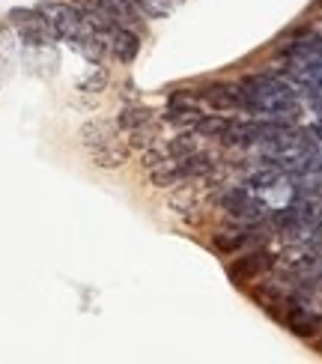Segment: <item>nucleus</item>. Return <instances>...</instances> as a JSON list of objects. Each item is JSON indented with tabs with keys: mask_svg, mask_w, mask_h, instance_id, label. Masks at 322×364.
<instances>
[{
	"mask_svg": "<svg viewBox=\"0 0 322 364\" xmlns=\"http://www.w3.org/2000/svg\"><path fill=\"white\" fill-rule=\"evenodd\" d=\"M239 87H242V99H245V114L296 123L301 93L284 75L257 72V75H248L245 81H239Z\"/></svg>",
	"mask_w": 322,
	"mask_h": 364,
	"instance_id": "1",
	"label": "nucleus"
},
{
	"mask_svg": "<svg viewBox=\"0 0 322 364\" xmlns=\"http://www.w3.org/2000/svg\"><path fill=\"white\" fill-rule=\"evenodd\" d=\"M39 9H42L45 18H48L57 39H66L72 48H78L87 60L99 63L102 54L107 51V45H104L102 33L90 24V18L72 4V0H45Z\"/></svg>",
	"mask_w": 322,
	"mask_h": 364,
	"instance_id": "2",
	"label": "nucleus"
},
{
	"mask_svg": "<svg viewBox=\"0 0 322 364\" xmlns=\"http://www.w3.org/2000/svg\"><path fill=\"white\" fill-rule=\"evenodd\" d=\"M78 134H81V146L87 149V156H90V161H93L96 168L117 171L132 156V146L122 141L119 126L111 123V119H102V117L87 119Z\"/></svg>",
	"mask_w": 322,
	"mask_h": 364,
	"instance_id": "3",
	"label": "nucleus"
},
{
	"mask_svg": "<svg viewBox=\"0 0 322 364\" xmlns=\"http://www.w3.org/2000/svg\"><path fill=\"white\" fill-rule=\"evenodd\" d=\"M218 206L227 212V218L233 224L251 227V224H263L269 218V203L263 197H257L248 186H221L218 191Z\"/></svg>",
	"mask_w": 322,
	"mask_h": 364,
	"instance_id": "4",
	"label": "nucleus"
},
{
	"mask_svg": "<svg viewBox=\"0 0 322 364\" xmlns=\"http://www.w3.org/2000/svg\"><path fill=\"white\" fill-rule=\"evenodd\" d=\"M274 260H278V254H272L266 245L245 248L242 257H236V260L227 263V275H230V281H236V284L263 281L266 275L274 272Z\"/></svg>",
	"mask_w": 322,
	"mask_h": 364,
	"instance_id": "5",
	"label": "nucleus"
},
{
	"mask_svg": "<svg viewBox=\"0 0 322 364\" xmlns=\"http://www.w3.org/2000/svg\"><path fill=\"white\" fill-rule=\"evenodd\" d=\"M9 24L15 27V33L21 36V42L36 45V48H45L57 39V33L51 30L48 18L42 15V9H27V6H15L9 9Z\"/></svg>",
	"mask_w": 322,
	"mask_h": 364,
	"instance_id": "6",
	"label": "nucleus"
},
{
	"mask_svg": "<svg viewBox=\"0 0 322 364\" xmlns=\"http://www.w3.org/2000/svg\"><path fill=\"white\" fill-rule=\"evenodd\" d=\"M194 96L200 105H206L209 111H221V114H245V99H242V87L230 84V81H209L200 90H194Z\"/></svg>",
	"mask_w": 322,
	"mask_h": 364,
	"instance_id": "7",
	"label": "nucleus"
},
{
	"mask_svg": "<svg viewBox=\"0 0 322 364\" xmlns=\"http://www.w3.org/2000/svg\"><path fill=\"white\" fill-rule=\"evenodd\" d=\"M104 45L119 63H134L137 54H141V36H137L129 24H114L104 33Z\"/></svg>",
	"mask_w": 322,
	"mask_h": 364,
	"instance_id": "8",
	"label": "nucleus"
},
{
	"mask_svg": "<svg viewBox=\"0 0 322 364\" xmlns=\"http://www.w3.org/2000/svg\"><path fill=\"white\" fill-rule=\"evenodd\" d=\"M156 111H149V108H144V105H126V108L119 111V117H117V126H119V132H137V129H144V126H149V123H156Z\"/></svg>",
	"mask_w": 322,
	"mask_h": 364,
	"instance_id": "9",
	"label": "nucleus"
},
{
	"mask_svg": "<svg viewBox=\"0 0 322 364\" xmlns=\"http://www.w3.org/2000/svg\"><path fill=\"white\" fill-rule=\"evenodd\" d=\"M104 84H107V72L96 69L87 81H81V90H84V93H99V90H104Z\"/></svg>",
	"mask_w": 322,
	"mask_h": 364,
	"instance_id": "10",
	"label": "nucleus"
}]
</instances>
